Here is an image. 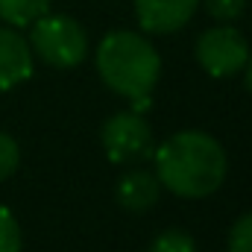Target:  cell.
I'll return each mask as SVG.
<instances>
[{
    "label": "cell",
    "mask_w": 252,
    "mask_h": 252,
    "mask_svg": "<svg viewBox=\"0 0 252 252\" xmlns=\"http://www.w3.org/2000/svg\"><path fill=\"white\" fill-rule=\"evenodd\" d=\"M156 156V176L161 188L182 199H202L226 182L229 158L223 144L199 129H185L170 135Z\"/></svg>",
    "instance_id": "6da1fadb"
},
{
    "label": "cell",
    "mask_w": 252,
    "mask_h": 252,
    "mask_svg": "<svg viewBox=\"0 0 252 252\" xmlns=\"http://www.w3.org/2000/svg\"><path fill=\"white\" fill-rule=\"evenodd\" d=\"M97 70L103 82L132 103V112H147L153 106V88L161 76L158 50L147 35L115 30L97 47Z\"/></svg>",
    "instance_id": "7a4b0ae2"
},
{
    "label": "cell",
    "mask_w": 252,
    "mask_h": 252,
    "mask_svg": "<svg viewBox=\"0 0 252 252\" xmlns=\"http://www.w3.org/2000/svg\"><path fill=\"white\" fill-rule=\"evenodd\" d=\"M30 27H32L30 47L44 64L67 70V67L82 64V59L88 56V35L76 18L44 12Z\"/></svg>",
    "instance_id": "3957f363"
},
{
    "label": "cell",
    "mask_w": 252,
    "mask_h": 252,
    "mask_svg": "<svg viewBox=\"0 0 252 252\" xmlns=\"http://www.w3.org/2000/svg\"><path fill=\"white\" fill-rule=\"evenodd\" d=\"M103 150L115 164H135L153 156V132L141 112H118L103 124Z\"/></svg>",
    "instance_id": "277c9868"
},
{
    "label": "cell",
    "mask_w": 252,
    "mask_h": 252,
    "mask_svg": "<svg viewBox=\"0 0 252 252\" xmlns=\"http://www.w3.org/2000/svg\"><path fill=\"white\" fill-rule=\"evenodd\" d=\"M196 62L205 73L226 79L241 73L250 62V44L247 38L232 27H211L196 38Z\"/></svg>",
    "instance_id": "5b68a950"
},
{
    "label": "cell",
    "mask_w": 252,
    "mask_h": 252,
    "mask_svg": "<svg viewBox=\"0 0 252 252\" xmlns=\"http://www.w3.org/2000/svg\"><path fill=\"white\" fill-rule=\"evenodd\" d=\"M196 3L199 0H135V15L144 32L170 35L193 18Z\"/></svg>",
    "instance_id": "8992f818"
},
{
    "label": "cell",
    "mask_w": 252,
    "mask_h": 252,
    "mask_svg": "<svg viewBox=\"0 0 252 252\" xmlns=\"http://www.w3.org/2000/svg\"><path fill=\"white\" fill-rule=\"evenodd\" d=\"M32 76V47L12 27H0V91L18 88Z\"/></svg>",
    "instance_id": "52a82bcc"
},
{
    "label": "cell",
    "mask_w": 252,
    "mask_h": 252,
    "mask_svg": "<svg viewBox=\"0 0 252 252\" xmlns=\"http://www.w3.org/2000/svg\"><path fill=\"white\" fill-rule=\"evenodd\" d=\"M121 208L126 211H147L158 202L161 196V182L156 173H147V170H132V173H124L121 182H118V190H115Z\"/></svg>",
    "instance_id": "ba28073f"
},
{
    "label": "cell",
    "mask_w": 252,
    "mask_h": 252,
    "mask_svg": "<svg viewBox=\"0 0 252 252\" xmlns=\"http://www.w3.org/2000/svg\"><path fill=\"white\" fill-rule=\"evenodd\" d=\"M50 9V0H0V21L9 27H30Z\"/></svg>",
    "instance_id": "9c48e42d"
},
{
    "label": "cell",
    "mask_w": 252,
    "mask_h": 252,
    "mask_svg": "<svg viewBox=\"0 0 252 252\" xmlns=\"http://www.w3.org/2000/svg\"><path fill=\"white\" fill-rule=\"evenodd\" d=\"M147 252H196V241L182 229H167L150 244Z\"/></svg>",
    "instance_id": "30bf717a"
},
{
    "label": "cell",
    "mask_w": 252,
    "mask_h": 252,
    "mask_svg": "<svg viewBox=\"0 0 252 252\" xmlns=\"http://www.w3.org/2000/svg\"><path fill=\"white\" fill-rule=\"evenodd\" d=\"M21 164V150H18V141L9 135V132H0V182L12 179L15 170Z\"/></svg>",
    "instance_id": "8fae6325"
},
{
    "label": "cell",
    "mask_w": 252,
    "mask_h": 252,
    "mask_svg": "<svg viewBox=\"0 0 252 252\" xmlns=\"http://www.w3.org/2000/svg\"><path fill=\"white\" fill-rule=\"evenodd\" d=\"M0 252H21V226L6 205H0Z\"/></svg>",
    "instance_id": "7c38bea8"
},
{
    "label": "cell",
    "mask_w": 252,
    "mask_h": 252,
    "mask_svg": "<svg viewBox=\"0 0 252 252\" xmlns=\"http://www.w3.org/2000/svg\"><path fill=\"white\" fill-rule=\"evenodd\" d=\"M229 252H252V211L235 220L229 232Z\"/></svg>",
    "instance_id": "4fadbf2b"
},
{
    "label": "cell",
    "mask_w": 252,
    "mask_h": 252,
    "mask_svg": "<svg viewBox=\"0 0 252 252\" xmlns=\"http://www.w3.org/2000/svg\"><path fill=\"white\" fill-rule=\"evenodd\" d=\"M202 3H205L208 15L217 18V21H235V18H241V12L247 6V0H202Z\"/></svg>",
    "instance_id": "5bb4252c"
},
{
    "label": "cell",
    "mask_w": 252,
    "mask_h": 252,
    "mask_svg": "<svg viewBox=\"0 0 252 252\" xmlns=\"http://www.w3.org/2000/svg\"><path fill=\"white\" fill-rule=\"evenodd\" d=\"M247 88L252 91V56H250V62H247Z\"/></svg>",
    "instance_id": "9a60e30c"
}]
</instances>
